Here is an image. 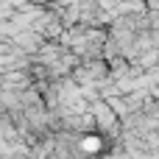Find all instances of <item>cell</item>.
<instances>
[{"instance_id":"6da1fadb","label":"cell","mask_w":159,"mask_h":159,"mask_svg":"<svg viewBox=\"0 0 159 159\" xmlns=\"http://www.w3.org/2000/svg\"><path fill=\"white\" fill-rule=\"evenodd\" d=\"M17 45H20V48H28V50H39L42 36H39L36 31H31V34H17Z\"/></svg>"},{"instance_id":"7a4b0ae2","label":"cell","mask_w":159,"mask_h":159,"mask_svg":"<svg viewBox=\"0 0 159 159\" xmlns=\"http://www.w3.org/2000/svg\"><path fill=\"white\" fill-rule=\"evenodd\" d=\"M95 112H98V117H95V120H98L103 129H109V126H112V117H115V115H112V112H109L103 103H98V109H95Z\"/></svg>"},{"instance_id":"3957f363","label":"cell","mask_w":159,"mask_h":159,"mask_svg":"<svg viewBox=\"0 0 159 159\" xmlns=\"http://www.w3.org/2000/svg\"><path fill=\"white\" fill-rule=\"evenodd\" d=\"M148 3H151V8H154V11H159V0H148Z\"/></svg>"}]
</instances>
